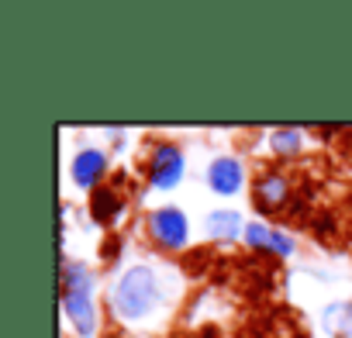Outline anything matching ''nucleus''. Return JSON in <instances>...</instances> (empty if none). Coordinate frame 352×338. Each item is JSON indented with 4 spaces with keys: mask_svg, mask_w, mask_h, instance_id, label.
<instances>
[{
    "mask_svg": "<svg viewBox=\"0 0 352 338\" xmlns=\"http://www.w3.org/2000/svg\"><path fill=\"white\" fill-rule=\"evenodd\" d=\"M245 214L235 211V207H214L204 214L201 228H204V238L214 242V245H235L245 238Z\"/></svg>",
    "mask_w": 352,
    "mask_h": 338,
    "instance_id": "9",
    "label": "nucleus"
},
{
    "mask_svg": "<svg viewBox=\"0 0 352 338\" xmlns=\"http://www.w3.org/2000/svg\"><path fill=\"white\" fill-rule=\"evenodd\" d=\"M204 183L214 197H239L249 183V169L239 155H214L204 169Z\"/></svg>",
    "mask_w": 352,
    "mask_h": 338,
    "instance_id": "8",
    "label": "nucleus"
},
{
    "mask_svg": "<svg viewBox=\"0 0 352 338\" xmlns=\"http://www.w3.org/2000/svg\"><path fill=\"white\" fill-rule=\"evenodd\" d=\"M321 328H324V335L352 338V300H335V304H328L324 314H321Z\"/></svg>",
    "mask_w": 352,
    "mask_h": 338,
    "instance_id": "12",
    "label": "nucleus"
},
{
    "mask_svg": "<svg viewBox=\"0 0 352 338\" xmlns=\"http://www.w3.org/2000/svg\"><path fill=\"white\" fill-rule=\"evenodd\" d=\"M59 304L63 317L73 328L76 338H94L100 328V311H97V276L83 259H63L59 269Z\"/></svg>",
    "mask_w": 352,
    "mask_h": 338,
    "instance_id": "2",
    "label": "nucleus"
},
{
    "mask_svg": "<svg viewBox=\"0 0 352 338\" xmlns=\"http://www.w3.org/2000/svg\"><path fill=\"white\" fill-rule=\"evenodd\" d=\"M249 194H252V207L259 214H276V211H283L290 204L294 183H290V177L283 173L280 166H266V169H259V173H256Z\"/></svg>",
    "mask_w": 352,
    "mask_h": 338,
    "instance_id": "5",
    "label": "nucleus"
},
{
    "mask_svg": "<svg viewBox=\"0 0 352 338\" xmlns=\"http://www.w3.org/2000/svg\"><path fill=\"white\" fill-rule=\"evenodd\" d=\"M142 173H145V183L148 190L155 194H173L176 187H180L187 180V152L180 142H173V138H162L148 148V159L142 166Z\"/></svg>",
    "mask_w": 352,
    "mask_h": 338,
    "instance_id": "3",
    "label": "nucleus"
},
{
    "mask_svg": "<svg viewBox=\"0 0 352 338\" xmlns=\"http://www.w3.org/2000/svg\"><path fill=\"white\" fill-rule=\"evenodd\" d=\"M162 300H166V286H162V276H159V269L152 262L124 266L118 273L111 293H107L111 314L121 324H145V321H152L162 311Z\"/></svg>",
    "mask_w": 352,
    "mask_h": 338,
    "instance_id": "1",
    "label": "nucleus"
},
{
    "mask_svg": "<svg viewBox=\"0 0 352 338\" xmlns=\"http://www.w3.org/2000/svg\"><path fill=\"white\" fill-rule=\"evenodd\" d=\"M124 211H128V197H124L118 187H107V183H104L100 190H94L90 201H87V214H90V221L100 225V228L118 225V221L124 218Z\"/></svg>",
    "mask_w": 352,
    "mask_h": 338,
    "instance_id": "10",
    "label": "nucleus"
},
{
    "mask_svg": "<svg viewBox=\"0 0 352 338\" xmlns=\"http://www.w3.org/2000/svg\"><path fill=\"white\" fill-rule=\"evenodd\" d=\"M145 232H148L152 245L162 249V252H187V245L194 238V228H190L187 211L176 207V204L152 207L148 218H145Z\"/></svg>",
    "mask_w": 352,
    "mask_h": 338,
    "instance_id": "4",
    "label": "nucleus"
},
{
    "mask_svg": "<svg viewBox=\"0 0 352 338\" xmlns=\"http://www.w3.org/2000/svg\"><path fill=\"white\" fill-rule=\"evenodd\" d=\"M107 173H111V155L97 145H83L80 152H73L69 159V180L76 190L83 194H94L107 183Z\"/></svg>",
    "mask_w": 352,
    "mask_h": 338,
    "instance_id": "7",
    "label": "nucleus"
},
{
    "mask_svg": "<svg viewBox=\"0 0 352 338\" xmlns=\"http://www.w3.org/2000/svg\"><path fill=\"white\" fill-rule=\"evenodd\" d=\"M266 142H270V152H273L276 159H297V155H304L307 131H300V128H294V124H283V128H273V131L266 135Z\"/></svg>",
    "mask_w": 352,
    "mask_h": 338,
    "instance_id": "11",
    "label": "nucleus"
},
{
    "mask_svg": "<svg viewBox=\"0 0 352 338\" xmlns=\"http://www.w3.org/2000/svg\"><path fill=\"white\" fill-rule=\"evenodd\" d=\"M242 242H245L249 252H259V256H270V259H280V262L297 252V238H294L287 228L270 225V221H263V218H249Z\"/></svg>",
    "mask_w": 352,
    "mask_h": 338,
    "instance_id": "6",
    "label": "nucleus"
}]
</instances>
